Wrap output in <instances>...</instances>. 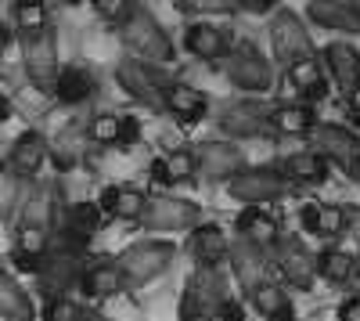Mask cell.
Masks as SVG:
<instances>
[{"instance_id":"obj_7","label":"cell","mask_w":360,"mask_h":321,"mask_svg":"<svg viewBox=\"0 0 360 321\" xmlns=\"http://www.w3.org/2000/svg\"><path fill=\"white\" fill-rule=\"evenodd\" d=\"M288 181L281 170H270V166H245L242 173H234V177L227 181V191L231 199L245 202V206H259V202H270L285 195Z\"/></svg>"},{"instance_id":"obj_10","label":"cell","mask_w":360,"mask_h":321,"mask_svg":"<svg viewBox=\"0 0 360 321\" xmlns=\"http://www.w3.org/2000/svg\"><path fill=\"white\" fill-rule=\"evenodd\" d=\"M227 260H231V271H234L238 285H242L245 293H256L259 285L270 282V264H266L263 246L249 242L245 235L231 239V246H227Z\"/></svg>"},{"instance_id":"obj_3","label":"cell","mask_w":360,"mask_h":321,"mask_svg":"<svg viewBox=\"0 0 360 321\" xmlns=\"http://www.w3.org/2000/svg\"><path fill=\"white\" fill-rule=\"evenodd\" d=\"M123 40L141 54V58H148V62H173V40H169V33L166 29L148 15L144 8H134L130 11V18L123 22Z\"/></svg>"},{"instance_id":"obj_38","label":"cell","mask_w":360,"mask_h":321,"mask_svg":"<svg viewBox=\"0 0 360 321\" xmlns=\"http://www.w3.org/2000/svg\"><path fill=\"white\" fill-rule=\"evenodd\" d=\"M176 11L184 15H217V11H234L231 0H173Z\"/></svg>"},{"instance_id":"obj_43","label":"cell","mask_w":360,"mask_h":321,"mask_svg":"<svg viewBox=\"0 0 360 321\" xmlns=\"http://www.w3.org/2000/svg\"><path fill=\"white\" fill-rule=\"evenodd\" d=\"M209 321H242V307L238 303H231V300H224V307L209 317Z\"/></svg>"},{"instance_id":"obj_51","label":"cell","mask_w":360,"mask_h":321,"mask_svg":"<svg viewBox=\"0 0 360 321\" xmlns=\"http://www.w3.org/2000/svg\"><path fill=\"white\" fill-rule=\"evenodd\" d=\"M353 8H356V18H360V0H353Z\"/></svg>"},{"instance_id":"obj_8","label":"cell","mask_w":360,"mask_h":321,"mask_svg":"<svg viewBox=\"0 0 360 321\" xmlns=\"http://www.w3.org/2000/svg\"><path fill=\"white\" fill-rule=\"evenodd\" d=\"M202 217V206L191 199H173V195H155V199H144V210H141V224L152 227V231H180V227H195Z\"/></svg>"},{"instance_id":"obj_50","label":"cell","mask_w":360,"mask_h":321,"mask_svg":"<svg viewBox=\"0 0 360 321\" xmlns=\"http://www.w3.org/2000/svg\"><path fill=\"white\" fill-rule=\"evenodd\" d=\"M353 282H356V285H360V256H356V278H353Z\"/></svg>"},{"instance_id":"obj_20","label":"cell","mask_w":360,"mask_h":321,"mask_svg":"<svg viewBox=\"0 0 360 321\" xmlns=\"http://www.w3.org/2000/svg\"><path fill=\"white\" fill-rule=\"evenodd\" d=\"M227 235L220 224H195L191 227V256L198 260V268H217L220 260H227Z\"/></svg>"},{"instance_id":"obj_33","label":"cell","mask_w":360,"mask_h":321,"mask_svg":"<svg viewBox=\"0 0 360 321\" xmlns=\"http://www.w3.org/2000/svg\"><path fill=\"white\" fill-rule=\"evenodd\" d=\"M144 210V195L137 188H127V184H119V188H108L101 195V213L108 217H119V220H137Z\"/></svg>"},{"instance_id":"obj_36","label":"cell","mask_w":360,"mask_h":321,"mask_svg":"<svg viewBox=\"0 0 360 321\" xmlns=\"http://www.w3.org/2000/svg\"><path fill=\"white\" fill-rule=\"evenodd\" d=\"M44 317H47V321H83L86 314H83V307H79L76 300H69V296H51L47 307H44Z\"/></svg>"},{"instance_id":"obj_39","label":"cell","mask_w":360,"mask_h":321,"mask_svg":"<svg viewBox=\"0 0 360 321\" xmlns=\"http://www.w3.org/2000/svg\"><path fill=\"white\" fill-rule=\"evenodd\" d=\"M72 137H79V134H76V127H69V130L62 134V141L51 144V152H47V156H54V163L62 166V170H65V166H72V163L79 159V149H72Z\"/></svg>"},{"instance_id":"obj_41","label":"cell","mask_w":360,"mask_h":321,"mask_svg":"<svg viewBox=\"0 0 360 321\" xmlns=\"http://www.w3.org/2000/svg\"><path fill=\"white\" fill-rule=\"evenodd\" d=\"M231 4L242 11H252V15H266L270 8H278V0H231Z\"/></svg>"},{"instance_id":"obj_46","label":"cell","mask_w":360,"mask_h":321,"mask_svg":"<svg viewBox=\"0 0 360 321\" xmlns=\"http://www.w3.org/2000/svg\"><path fill=\"white\" fill-rule=\"evenodd\" d=\"M8 115H11V105H8V98H0V123H4Z\"/></svg>"},{"instance_id":"obj_25","label":"cell","mask_w":360,"mask_h":321,"mask_svg":"<svg viewBox=\"0 0 360 321\" xmlns=\"http://www.w3.org/2000/svg\"><path fill=\"white\" fill-rule=\"evenodd\" d=\"M314 271L328 285H349L356 278V256H349L346 249H321L314 256Z\"/></svg>"},{"instance_id":"obj_21","label":"cell","mask_w":360,"mask_h":321,"mask_svg":"<svg viewBox=\"0 0 360 321\" xmlns=\"http://www.w3.org/2000/svg\"><path fill=\"white\" fill-rule=\"evenodd\" d=\"M184 44H188L191 54L205 58V62H220V58L231 51L227 33H224V29H217V25H209V22H191L188 33H184Z\"/></svg>"},{"instance_id":"obj_40","label":"cell","mask_w":360,"mask_h":321,"mask_svg":"<svg viewBox=\"0 0 360 321\" xmlns=\"http://www.w3.org/2000/svg\"><path fill=\"white\" fill-rule=\"evenodd\" d=\"M90 4H94V11H98L105 22H127L130 11H134L130 0H90Z\"/></svg>"},{"instance_id":"obj_37","label":"cell","mask_w":360,"mask_h":321,"mask_svg":"<svg viewBox=\"0 0 360 321\" xmlns=\"http://www.w3.org/2000/svg\"><path fill=\"white\" fill-rule=\"evenodd\" d=\"M18 184H22L18 173H11V170L0 173V220H8L11 210L18 206Z\"/></svg>"},{"instance_id":"obj_45","label":"cell","mask_w":360,"mask_h":321,"mask_svg":"<svg viewBox=\"0 0 360 321\" xmlns=\"http://www.w3.org/2000/svg\"><path fill=\"white\" fill-rule=\"evenodd\" d=\"M346 105H349V112H353V120L360 123V87H356V91H349V94H346Z\"/></svg>"},{"instance_id":"obj_30","label":"cell","mask_w":360,"mask_h":321,"mask_svg":"<svg viewBox=\"0 0 360 321\" xmlns=\"http://www.w3.org/2000/svg\"><path fill=\"white\" fill-rule=\"evenodd\" d=\"M285 181H299V184H321L328 177V159L317 156V152H295L285 159L281 166Z\"/></svg>"},{"instance_id":"obj_2","label":"cell","mask_w":360,"mask_h":321,"mask_svg":"<svg viewBox=\"0 0 360 321\" xmlns=\"http://www.w3.org/2000/svg\"><path fill=\"white\" fill-rule=\"evenodd\" d=\"M176 256V246L173 242H134L130 249H123V256L115 260L119 271H123L127 285L130 289H141L152 278H159Z\"/></svg>"},{"instance_id":"obj_12","label":"cell","mask_w":360,"mask_h":321,"mask_svg":"<svg viewBox=\"0 0 360 321\" xmlns=\"http://www.w3.org/2000/svg\"><path fill=\"white\" fill-rule=\"evenodd\" d=\"M195 166L205 181H231L245 170V156L231 141H202L195 149Z\"/></svg>"},{"instance_id":"obj_26","label":"cell","mask_w":360,"mask_h":321,"mask_svg":"<svg viewBox=\"0 0 360 321\" xmlns=\"http://www.w3.org/2000/svg\"><path fill=\"white\" fill-rule=\"evenodd\" d=\"M195 173H198V166H195V149H173V152H166L162 159L152 163V177L162 181V184L191 181Z\"/></svg>"},{"instance_id":"obj_27","label":"cell","mask_w":360,"mask_h":321,"mask_svg":"<svg viewBox=\"0 0 360 321\" xmlns=\"http://www.w3.org/2000/svg\"><path fill=\"white\" fill-rule=\"evenodd\" d=\"M40 278L44 285L51 289L54 296H62L65 289L79 278V264H76V256L72 253H54V256H44V264H40Z\"/></svg>"},{"instance_id":"obj_29","label":"cell","mask_w":360,"mask_h":321,"mask_svg":"<svg viewBox=\"0 0 360 321\" xmlns=\"http://www.w3.org/2000/svg\"><path fill=\"white\" fill-rule=\"evenodd\" d=\"M270 127L285 137H299V134H310L317 127V115L310 105H278L270 112Z\"/></svg>"},{"instance_id":"obj_42","label":"cell","mask_w":360,"mask_h":321,"mask_svg":"<svg viewBox=\"0 0 360 321\" xmlns=\"http://www.w3.org/2000/svg\"><path fill=\"white\" fill-rule=\"evenodd\" d=\"M339 321H360V296L342 300V307H339Z\"/></svg>"},{"instance_id":"obj_44","label":"cell","mask_w":360,"mask_h":321,"mask_svg":"<svg viewBox=\"0 0 360 321\" xmlns=\"http://www.w3.org/2000/svg\"><path fill=\"white\" fill-rule=\"evenodd\" d=\"M346 231L360 242V206H346Z\"/></svg>"},{"instance_id":"obj_35","label":"cell","mask_w":360,"mask_h":321,"mask_svg":"<svg viewBox=\"0 0 360 321\" xmlns=\"http://www.w3.org/2000/svg\"><path fill=\"white\" fill-rule=\"evenodd\" d=\"M15 25L22 33H37V29L47 25V4L44 0H15Z\"/></svg>"},{"instance_id":"obj_24","label":"cell","mask_w":360,"mask_h":321,"mask_svg":"<svg viewBox=\"0 0 360 321\" xmlns=\"http://www.w3.org/2000/svg\"><path fill=\"white\" fill-rule=\"evenodd\" d=\"M285 69H288V83H292L303 98L317 101V98H324V94H328L324 69H321L317 58H295V62H292V65H285Z\"/></svg>"},{"instance_id":"obj_19","label":"cell","mask_w":360,"mask_h":321,"mask_svg":"<svg viewBox=\"0 0 360 321\" xmlns=\"http://www.w3.org/2000/svg\"><path fill=\"white\" fill-rule=\"evenodd\" d=\"M307 15L324 29H335V33H360V18H356L353 0H310Z\"/></svg>"},{"instance_id":"obj_31","label":"cell","mask_w":360,"mask_h":321,"mask_svg":"<svg viewBox=\"0 0 360 321\" xmlns=\"http://www.w3.org/2000/svg\"><path fill=\"white\" fill-rule=\"evenodd\" d=\"M0 317L8 321H33V300L29 293L11 278L0 271Z\"/></svg>"},{"instance_id":"obj_15","label":"cell","mask_w":360,"mask_h":321,"mask_svg":"<svg viewBox=\"0 0 360 321\" xmlns=\"http://www.w3.org/2000/svg\"><path fill=\"white\" fill-rule=\"evenodd\" d=\"M79 289L90 296V300H108V296H119L127 289V278L119 271L115 260H98L90 264L83 275H79Z\"/></svg>"},{"instance_id":"obj_13","label":"cell","mask_w":360,"mask_h":321,"mask_svg":"<svg viewBox=\"0 0 360 321\" xmlns=\"http://www.w3.org/2000/svg\"><path fill=\"white\" fill-rule=\"evenodd\" d=\"M310 141H314V152H317V156L335 159L342 170H353V163L360 159V137L349 134L346 127L317 123V127L310 130Z\"/></svg>"},{"instance_id":"obj_18","label":"cell","mask_w":360,"mask_h":321,"mask_svg":"<svg viewBox=\"0 0 360 321\" xmlns=\"http://www.w3.org/2000/svg\"><path fill=\"white\" fill-rule=\"evenodd\" d=\"M166 112H173L180 123H202L205 112H209V101L202 91H195L191 83H166Z\"/></svg>"},{"instance_id":"obj_32","label":"cell","mask_w":360,"mask_h":321,"mask_svg":"<svg viewBox=\"0 0 360 321\" xmlns=\"http://www.w3.org/2000/svg\"><path fill=\"white\" fill-rule=\"evenodd\" d=\"M54 94L62 98L65 105H79L94 94V76H90L83 65H69L58 73V83H54Z\"/></svg>"},{"instance_id":"obj_4","label":"cell","mask_w":360,"mask_h":321,"mask_svg":"<svg viewBox=\"0 0 360 321\" xmlns=\"http://www.w3.org/2000/svg\"><path fill=\"white\" fill-rule=\"evenodd\" d=\"M220 65H224V76L238 87V91H266V87L274 83V69H270V62L252 44L231 47L220 58Z\"/></svg>"},{"instance_id":"obj_47","label":"cell","mask_w":360,"mask_h":321,"mask_svg":"<svg viewBox=\"0 0 360 321\" xmlns=\"http://www.w3.org/2000/svg\"><path fill=\"white\" fill-rule=\"evenodd\" d=\"M4 47H8V29L0 25V54H4Z\"/></svg>"},{"instance_id":"obj_48","label":"cell","mask_w":360,"mask_h":321,"mask_svg":"<svg viewBox=\"0 0 360 321\" xmlns=\"http://www.w3.org/2000/svg\"><path fill=\"white\" fill-rule=\"evenodd\" d=\"M83 321H112V317H101V314H86Z\"/></svg>"},{"instance_id":"obj_28","label":"cell","mask_w":360,"mask_h":321,"mask_svg":"<svg viewBox=\"0 0 360 321\" xmlns=\"http://www.w3.org/2000/svg\"><path fill=\"white\" fill-rule=\"evenodd\" d=\"M86 137L94 141V144H119V141H134V137H137V123L123 120V115H115V112H101V115H94V120H90Z\"/></svg>"},{"instance_id":"obj_23","label":"cell","mask_w":360,"mask_h":321,"mask_svg":"<svg viewBox=\"0 0 360 321\" xmlns=\"http://www.w3.org/2000/svg\"><path fill=\"white\" fill-rule=\"evenodd\" d=\"M238 235H245L256 246H266V242L281 239V224H278L274 213H266L263 206H249V210L238 213Z\"/></svg>"},{"instance_id":"obj_49","label":"cell","mask_w":360,"mask_h":321,"mask_svg":"<svg viewBox=\"0 0 360 321\" xmlns=\"http://www.w3.org/2000/svg\"><path fill=\"white\" fill-rule=\"evenodd\" d=\"M349 173H353V177H356V181H360V159H356V163H353V170H349Z\"/></svg>"},{"instance_id":"obj_11","label":"cell","mask_w":360,"mask_h":321,"mask_svg":"<svg viewBox=\"0 0 360 321\" xmlns=\"http://www.w3.org/2000/svg\"><path fill=\"white\" fill-rule=\"evenodd\" d=\"M274 264L281 271V278L295 289H303V293H310L314 282H317V271H314V256L307 253V246L299 242L295 235H281L274 242Z\"/></svg>"},{"instance_id":"obj_22","label":"cell","mask_w":360,"mask_h":321,"mask_svg":"<svg viewBox=\"0 0 360 321\" xmlns=\"http://www.w3.org/2000/svg\"><path fill=\"white\" fill-rule=\"evenodd\" d=\"M47 152H51V144L44 141V134L25 130L15 141V149H11V173H18V177H33V173L44 166Z\"/></svg>"},{"instance_id":"obj_34","label":"cell","mask_w":360,"mask_h":321,"mask_svg":"<svg viewBox=\"0 0 360 321\" xmlns=\"http://www.w3.org/2000/svg\"><path fill=\"white\" fill-rule=\"evenodd\" d=\"M51 220H54V202H51V191H33L25 199V206H22V227H29V231H44L47 235V227H51Z\"/></svg>"},{"instance_id":"obj_5","label":"cell","mask_w":360,"mask_h":321,"mask_svg":"<svg viewBox=\"0 0 360 321\" xmlns=\"http://www.w3.org/2000/svg\"><path fill=\"white\" fill-rule=\"evenodd\" d=\"M22 58H25V73H29L37 91H54L62 69H58V40H54V33L47 25L37 29V33H25Z\"/></svg>"},{"instance_id":"obj_9","label":"cell","mask_w":360,"mask_h":321,"mask_svg":"<svg viewBox=\"0 0 360 321\" xmlns=\"http://www.w3.org/2000/svg\"><path fill=\"white\" fill-rule=\"evenodd\" d=\"M115 80H119V87H123L134 101H141L144 108H155V112L166 108V80H162L155 69H148L144 62H134V58L119 62V65H115Z\"/></svg>"},{"instance_id":"obj_52","label":"cell","mask_w":360,"mask_h":321,"mask_svg":"<svg viewBox=\"0 0 360 321\" xmlns=\"http://www.w3.org/2000/svg\"><path fill=\"white\" fill-rule=\"evenodd\" d=\"M65 4H76V0H65Z\"/></svg>"},{"instance_id":"obj_16","label":"cell","mask_w":360,"mask_h":321,"mask_svg":"<svg viewBox=\"0 0 360 321\" xmlns=\"http://www.w3.org/2000/svg\"><path fill=\"white\" fill-rule=\"evenodd\" d=\"M299 220L310 235L317 239H339L346 235V206H332V202H307L299 210Z\"/></svg>"},{"instance_id":"obj_6","label":"cell","mask_w":360,"mask_h":321,"mask_svg":"<svg viewBox=\"0 0 360 321\" xmlns=\"http://www.w3.org/2000/svg\"><path fill=\"white\" fill-rule=\"evenodd\" d=\"M270 47L281 65H292L295 58H314V40L307 33V22L288 8H278L270 18Z\"/></svg>"},{"instance_id":"obj_17","label":"cell","mask_w":360,"mask_h":321,"mask_svg":"<svg viewBox=\"0 0 360 321\" xmlns=\"http://www.w3.org/2000/svg\"><path fill=\"white\" fill-rule=\"evenodd\" d=\"M324 62H328V73L335 76V87L342 91V98L360 87V51L353 44H328Z\"/></svg>"},{"instance_id":"obj_14","label":"cell","mask_w":360,"mask_h":321,"mask_svg":"<svg viewBox=\"0 0 360 321\" xmlns=\"http://www.w3.org/2000/svg\"><path fill=\"white\" fill-rule=\"evenodd\" d=\"M270 112L274 108H266L259 101H238L220 115V130L231 137H263L274 130L270 127Z\"/></svg>"},{"instance_id":"obj_1","label":"cell","mask_w":360,"mask_h":321,"mask_svg":"<svg viewBox=\"0 0 360 321\" xmlns=\"http://www.w3.org/2000/svg\"><path fill=\"white\" fill-rule=\"evenodd\" d=\"M224 300H227L224 275L217 268H195L184 282V293H180L176 317L180 321H209L224 307Z\"/></svg>"}]
</instances>
